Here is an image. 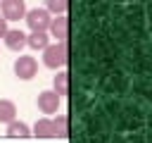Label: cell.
<instances>
[{
  "label": "cell",
  "instance_id": "6da1fadb",
  "mask_svg": "<svg viewBox=\"0 0 152 143\" xmlns=\"http://www.w3.org/2000/svg\"><path fill=\"white\" fill-rule=\"evenodd\" d=\"M69 62V48L66 41H59L55 45H45L43 48V64L48 69H62Z\"/></svg>",
  "mask_w": 152,
  "mask_h": 143
},
{
  "label": "cell",
  "instance_id": "7a4b0ae2",
  "mask_svg": "<svg viewBox=\"0 0 152 143\" xmlns=\"http://www.w3.org/2000/svg\"><path fill=\"white\" fill-rule=\"evenodd\" d=\"M24 19H26V24H28L31 31H48L52 14H50L45 7H36V10H26Z\"/></svg>",
  "mask_w": 152,
  "mask_h": 143
},
{
  "label": "cell",
  "instance_id": "3957f363",
  "mask_svg": "<svg viewBox=\"0 0 152 143\" xmlns=\"http://www.w3.org/2000/svg\"><path fill=\"white\" fill-rule=\"evenodd\" d=\"M36 72H38V62H36V57H31V55H19V57L14 60V74H17L19 79L28 81V79L36 76Z\"/></svg>",
  "mask_w": 152,
  "mask_h": 143
},
{
  "label": "cell",
  "instance_id": "277c9868",
  "mask_svg": "<svg viewBox=\"0 0 152 143\" xmlns=\"http://www.w3.org/2000/svg\"><path fill=\"white\" fill-rule=\"evenodd\" d=\"M0 10H2V19L19 21L26 14V2L24 0H0Z\"/></svg>",
  "mask_w": 152,
  "mask_h": 143
},
{
  "label": "cell",
  "instance_id": "5b68a950",
  "mask_svg": "<svg viewBox=\"0 0 152 143\" xmlns=\"http://www.w3.org/2000/svg\"><path fill=\"white\" fill-rule=\"evenodd\" d=\"M48 31H50L52 38H57V43L66 41V36H69V17L66 14H55V19H50Z\"/></svg>",
  "mask_w": 152,
  "mask_h": 143
},
{
  "label": "cell",
  "instance_id": "8992f818",
  "mask_svg": "<svg viewBox=\"0 0 152 143\" xmlns=\"http://www.w3.org/2000/svg\"><path fill=\"white\" fill-rule=\"evenodd\" d=\"M59 100H62V95H57L55 91H43L38 95V110L43 114H55L59 107Z\"/></svg>",
  "mask_w": 152,
  "mask_h": 143
},
{
  "label": "cell",
  "instance_id": "52a82bcc",
  "mask_svg": "<svg viewBox=\"0 0 152 143\" xmlns=\"http://www.w3.org/2000/svg\"><path fill=\"white\" fill-rule=\"evenodd\" d=\"M2 41H5V45H7L10 50H14V52H19L21 48H26V33H24L21 29H7V33L2 36Z\"/></svg>",
  "mask_w": 152,
  "mask_h": 143
},
{
  "label": "cell",
  "instance_id": "ba28073f",
  "mask_svg": "<svg viewBox=\"0 0 152 143\" xmlns=\"http://www.w3.org/2000/svg\"><path fill=\"white\" fill-rule=\"evenodd\" d=\"M26 45L33 48V50H43L45 45H50V36H48V31H31V33L26 36Z\"/></svg>",
  "mask_w": 152,
  "mask_h": 143
},
{
  "label": "cell",
  "instance_id": "9c48e42d",
  "mask_svg": "<svg viewBox=\"0 0 152 143\" xmlns=\"http://www.w3.org/2000/svg\"><path fill=\"white\" fill-rule=\"evenodd\" d=\"M31 136H36V138H52V136H55V131H52V122H50L48 117L38 119V122L33 124V129H31Z\"/></svg>",
  "mask_w": 152,
  "mask_h": 143
},
{
  "label": "cell",
  "instance_id": "30bf717a",
  "mask_svg": "<svg viewBox=\"0 0 152 143\" xmlns=\"http://www.w3.org/2000/svg\"><path fill=\"white\" fill-rule=\"evenodd\" d=\"M52 91H55L57 95H66V93H69V72H64V69L57 72V76H55V81H52Z\"/></svg>",
  "mask_w": 152,
  "mask_h": 143
},
{
  "label": "cell",
  "instance_id": "8fae6325",
  "mask_svg": "<svg viewBox=\"0 0 152 143\" xmlns=\"http://www.w3.org/2000/svg\"><path fill=\"white\" fill-rule=\"evenodd\" d=\"M7 136H12V138H26V136H31V129H28V124L12 119L7 124Z\"/></svg>",
  "mask_w": 152,
  "mask_h": 143
},
{
  "label": "cell",
  "instance_id": "7c38bea8",
  "mask_svg": "<svg viewBox=\"0 0 152 143\" xmlns=\"http://www.w3.org/2000/svg\"><path fill=\"white\" fill-rule=\"evenodd\" d=\"M50 122H52V131H55L57 138H66L69 136V119H66V114H57Z\"/></svg>",
  "mask_w": 152,
  "mask_h": 143
},
{
  "label": "cell",
  "instance_id": "4fadbf2b",
  "mask_svg": "<svg viewBox=\"0 0 152 143\" xmlns=\"http://www.w3.org/2000/svg\"><path fill=\"white\" fill-rule=\"evenodd\" d=\"M12 119H17V105L12 100H0V122L10 124Z\"/></svg>",
  "mask_w": 152,
  "mask_h": 143
},
{
  "label": "cell",
  "instance_id": "5bb4252c",
  "mask_svg": "<svg viewBox=\"0 0 152 143\" xmlns=\"http://www.w3.org/2000/svg\"><path fill=\"white\" fill-rule=\"evenodd\" d=\"M69 0H45V10L50 14H66Z\"/></svg>",
  "mask_w": 152,
  "mask_h": 143
},
{
  "label": "cell",
  "instance_id": "9a60e30c",
  "mask_svg": "<svg viewBox=\"0 0 152 143\" xmlns=\"http://www.w3.org/2000/svg\"><path fill=\"white\" fill-rule=\"evenodd\" d=\"M5 33H7V19H2V17H0V38H2Z\"/></svg>",
  "mask_w": 152,
  "mask_h": 143
}]
</instances>
